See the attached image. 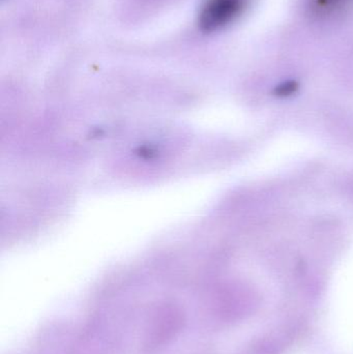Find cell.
Returning a JSON list of instances; mask_svg holds the SVG:
<instances>
[{
  "mask_svg": "<svg viewBox=\"0 0 353 354\" xmlns=\"http://www.w3.org/2000/svg\"><path fill=\"white\" fill-rule=\"evenodd\" d=\"M248 0H207L200 17L199 25L205 32L221 29L240 16Z\"/></svg>",
  "mask_w": 353,
  "mask_h": 354,
  "instance_id": "1",
  "label": "cell"
},
{
  "mask_svg": "<svg viewBox=\"0 0 353 354\" xmlns=\"http://www.w3.org/2000/svg\"><path fill=\"white\" fill-rule=\"evenodd\" d=\"M352 0H309L310 14L317 18L333 16L348 6Z\"/></svg>",
  "mask_w": 353,
  "mask_h": 354,
  "instance_id": "2",
  "label": "cell"
},
{
  "mask_svg": "<svg viewBox=\"0 0 353 354\" xmlns=\"http://www.w3.org/2000/svg\"><path fill=\"white\" fill-rule=\"evenodd\" d=\"M296 89V84L294 83H287L284 84L283 86L280 87L279 93L282 95H286V93H290Z\"/></svg>",
  "mask_w": 353,
  "mask_h": 354,
  "instance_id": "3",
  "label": "cell"
}]
</instances>
